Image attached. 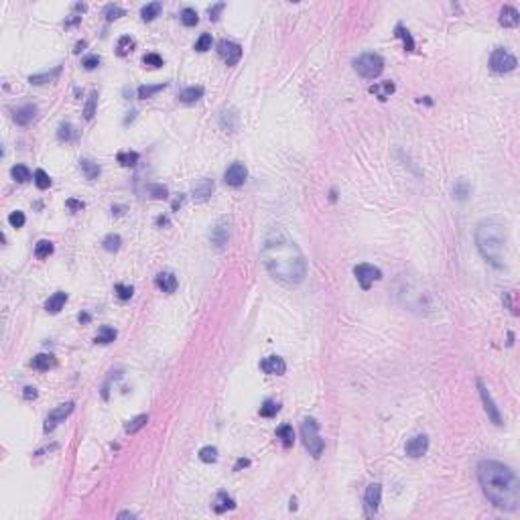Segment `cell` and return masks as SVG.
Wrapping results in <instances>:
<instances>
[{"label": "cell", "mask_w": 520, "mask_h": 520, "mask_svg": "<svg viewBox=\"0 0 520 520\" xmlns=\"http://www.w3.org/2000/svg\"><path fill=\"white\" fill-rule=\"evenodd\" d=\"M260 258L267 270L281 283L299 285L307 274V260L301 248L283 230H272L267 236Z\"/></svg>", "instance_id": "obj_1"}, {"label": "cell", "mask_w": 520, "mask_h": 520, "mask_svg": "<svg viewBox=\"0 0 520 520\" xmlns=\"http://www.w3.org/2000/svg\"><path fill=\"white\" fill-rule=\"evenodd\" d=\"M478 480L484 494L496 508L508 512L520 508V482L514 469L498 461H482L478 466Z\"/></svg>", "instance_id": "obj_2"}, {"label": "cell", "mask_w": 520, "mask_h": 520, "mask_svg": "<svg viewBox=\"0 0 520 520\" xmlns=\"http://www.w3.org/2000/svg\"><path fill=\"white\" fill-rule=\"evenodd\" d=\"M476 244L480 254L492 267L504 269L506 244H508V228L504 219L498 215L484 217L476 226Z\"/></svg>", "instance_id": "obj_3"}, {"label": "cell", "mask_w": 520, "mask_h": 520, "mask_svg": "<svg viewBox=\"0 0 520 520\" xmlns=\"http://www.w3.org/2000/svg\"><path fill=\"white\" fill-rule=\"evenodd\" d=\"M301 439H303V445L309 451V455L313 457H319L323 453V439L319 437V425L315 419H305L303 425H301Z\"/></svg>", "instance_id": "obj_4"}, {"label": "cell", "mask_w": 520, "mask_h": 520, "mask_svg": "<svg viewBox=\"0 0 520 520\" xmlns=\"http://www.w3.org/2000/svg\"><path fill=\"white\" fill-rule=\"evenodd\" d=\"M354 67L362 77L374 79V77H378L380 73H382L384 61H382V57H380L378 53H364L354 61Z\"/></svg>", "instance_id": "obj_5"}, {"label": "cell", "mask_w": 520, "mask_h": 520, "mask_svg": "<svg viewBox=\"0 0 520 520\" xmlns=\"http://www.w3.org/2000/svg\"><path fill=\"white\" fill-rule=\"evenodd\" d=\"M490 67L496 73H508V72H512V69H516V57L508 49L498 47V49H494V53L490 57Z\"/></svg>", "instance_id": "obj_6"}, {"label": "cell", "mask_w": 520, "mask_h": 520, "mask_svg": "<svg viewBox=\"0 0 520 520\" xmlns=\"http://www.w3.org/2000/svg\"><path fill=\"white\" fill-rule=\"evenodd\" d=\"M354 274H356L358 283L362 285V288H370L376 281L382 279V272H380V269H376L374 264H358L354 269Z\"/></svg>", "instance_id": "obj_7"}, {"label": "cell", "mask_w": 520, "mask_h": 520, "mask_svg": "<svg viewBox=\"0 0 520 520\" xmlns=\"http://www.w3.org/2000/svg\"><path fill=\"white\" fill-rule=\"evenodd\" d=\"M73 407H75L73 402H65V404H59L57 409H53V411L47 414V419H45V431L49 433V431H53L59 423H63V421L69 417V414L73 412Z\"/></svg>", "instance_id": "obj_8"}, {"label": "cell", "mask_w": 520, "mask_h": 520, "mask_svg": "<svg viewBox=\"0 0 520 520\" xmlns=\"http://www.w3.org/2000/svg\"><path fill=\"white\" fill-rule=\"evenodd\" d=\"M217 53L228 65H236L240 61V57H242V47L234 41H226L224 39V41H219V45H217Z\"/></svg>", "instance_id": "obj_9"}, {"label": "cell", "mask_w": 520, "mask_h": 520, "mask_svg": "<svg viewBox=\"0 0 520 520\" xmlns=\"http://www.w3.org/2000/svg\"><path fill=\"white\" fill-rule=\"evenodd\" d=\"M380 500H382V486H380V484H372V486H368L366 496H364L366 512L368 514H376L378 508H380Z\"/></svg>", "instance_id": "obj_10"}, {"label": "cell", "mask_w": 520, "mask_h": 520, "mask_svg": "<svg viewBox=\"0 0 520 520\" xmlns=\"http://www.w3.org/2000/svg\"><path fill=\"white\" fill-rule=\"evenodd\" d=\"M246 177H248V171L242 163H232L226 169V175H224L226 183L232 185V187H240V185H244Z\"/></svg>", "instance_id": "obj_11"}, {"label": "cell", "mask_w": 520, "mask_h": 520, "mask_svg": "<svg viewBox=\"0 0 520 520\" xmlns=\"http://www.w3.org/2000/svg\"><path fill=\"white\" fill-rule=\"evenodd\" d=\"M478 388H480V396H482V402H484V409H486V412H488V417L496 423V425H502V417H500V411H498V407H496L494 404V400H492V396H490V392H488V388L484 386V382L480 380L478 382Z\"/></svg>", "instance_id": "obj_12"}, {"label": "cell", "mask_w": 520, "mask_h": 520, "mask_svg": "<svg viewBox=\"0 0 520 520\" xmlns=\"http://www.w3.org/2000/svg\"><path fill=\"white\" fill-rule=\"evenodd\" d=\"M260 368H262V372H267L270 376H283L285 370H287V364L279 356H269L260 362Z\"/></svg>", "instance_id": "obj_13"}, {"label": "cell", "mask_w": 520, "mask_h": 520, "mask_svg": "<svg viewBox=\"0 0 520 520\" xmlns=\"http://www.w3.org/2000/svg\"><path fill=\"white\" fill-rule=\"evenodd\" d=\"M427 449H429V439H427V435H417L407 443V455L423 457L427 453Z\"/></svg>", "instance_id": "obj_14"}, {"label": "cell", "mask_w": 520, "mask_h": 520, "mask_svg": "<svg viewBox=\"0 0 520 520\" xmlns=\"http://www.w3.org/2000/svg\"><path fill=\"white\" fill-rule=\"evenodd\" d=\"M214 189H215V185L212 179H201L199 183H195V187H193V199L195 201H207L212 197Z\"/></svg>", "instance_id": "obj_15"}, {"label": "cell", "mask_w": 520, "mask_h": 520, "mask_svg": "<svg viewBox=\"0 0 520 520\" xmlns=\"http://www.w3.org/2000/svg\"><path fill=\"white\" fill-rule=\"evenodd\" d=\"M35 116H37V106H33V104H25V106H20L15 110V122L20 124V126H27L35 120Z\"/></svg>", "instance_id": "obj_16"}, {"label": "cell", "mask_w": 520, "mask_h": 520, "mask_svg": "<svg viewBox=\"0 0 520 520\" xmlns=\"http://www.w3.org/2000/svg\"><path fill=\"white\" fill-rule=\"evenodd\" d=\"M155 283L163 293H175V288H177V279L173 272H159Z\"/></svg>", "instance_id": "obj_17"}, {"label": "cell", "mask_w": 520, "mask_h": 520, "mask_svg": "<svg viewBox=\"0 0 520 520\" xmlns=\"http://www.w3.org/2000/svg\"><path fill=\"white\" fill-rule=\"evenodd\" d=\"M65 303H67V293L57 291L53 297L47 299V303H45V311H47V313H59V311L65 307Z\"/></svg>", "instance_id": "obj_18"}, {"label": "cell", "mask_w": 520, "mask_h": 520, "mask_svg": "<svg viewBox=\"0 0 520 520\" xmlns=\"http://www.w3.org/2000/svg\"><path fill=\"white\" fill-rule=\"evenodd\" d=\"M518 22H520V15H518V10L512 8V6H504L502 8V13H500V25L502 27H518Z\"/></svg>", "instance_id": "obj_19"}, {"label": "cell", "mask_w": 520, "mask_h": 520, "mask_svg": "<svg viewBox=\"0 0 520 520\" xmlns=\"http://www.w3.org/2000/svg\"><path fill=\"white\" fill-rule=\"evenodd\" d=\"M228 236H230V232H228L226 219H219L217 226L214 228V232H212V242H214V244H215L217 248H222V246L226 244V242H228Z\"/></svg>", "instance_id": "obj_20"}, {"label": "cell", "mask_w": 520, "mask_h": 520, "mask_svg": "<svg viewBox=\"0 0 520 520\" xmlns=\"http://www.w3.org/2000/svg\"><path fill=\"white\" fill-rule=\"evenodd\" d=\"M201 96H203V88L201 86H191V88H185L181 94H179V102L193 104V102H197Z\"/></svg>", "instance_id": "obj_21"}, {"label": "cell", "mask_w": 520, "mask_h": 520, "mask_svg": "<svg viewBox=\"0 0 520 520\" xmlns=\"http://www.w3.org/2000/svg\"><path fill=\"white\" fill-rule=\"evenodd\" d=\"M59 73H61V65H57V67L53 69V72H45V73L31 75V77H29V82H31V84H35V86L49 84V82H53V79H57V77H59Z\"/></svg>", "instance_id": "obj_22"}, {"label": "cell", "mask_w": 520, "mask_h": 520, "mask_svg": "<svg viewBox=\"0 0 520 520\" xmlns=\"http://www.w3.org/2000/svg\"><path fill=\"white\" fill-rule=\"evenodd\" d=\"M79 167H82L86 179H90V181L98 179V175H100V165L98 163H94V161H90V159H82L79 161Z\"/></svg>", "instance_id": "obj_23"}, {"label": "cell", "mask_w": 520, "mask_h": 520, "mask_svg": "<svg viewBox=\"0 0 520 520\" xmlns=\"http://www.w3.org/2000/svg\"><path fill=\"white\" fill-rule=\"evenodd\" d=\"M392 91H394V84H392V82H384V84H374V86H370V94L378 96L380 100L390 98Z\"/></svg>", "instance_id": "obj_24"}, {"label": "cell", "mask_w": 520, "mask_h": 520, "mask_svg": "<svg viewBox=\"0 0 520 520\" xmlns=\"http://www.w3.org/2000/svg\"><path fill=\"white\" fill-rule=\"evenodd\" d=\"M276 437L281 439V443L285 447H291L295 443V431H293L291 425H281L279 429H276Z\"/></svg>", "instance_id": "obj_25"}, {"label": "cell", "mask_w": 520, "mask_h": 520, "mask_svg": "<svg viewBox=\"0 0 520 520\" xmlns=\"http://www.w3.org/2000/svg\"><path fill=\"white\" fill-rule=\"evenodd\" d=\"M146 423H148V414H138V417H134V419H130L128 423H126L124 431L128 433V435H134V433L141 431Z\"/></svg>", "instance_id": "obj_26"}, {"label": "cell", "mask_w": 520, "mask_h": 520, "mask_svg": "<svg viewBox=\"0 0 520 520\" xmlns=\"http://www.w3.org/2000/svg\"><path fill=\"white\" fill-rule=\"evenodd\" d=\"M31 364H33L35 370H41V372H45V370H49L55 364V360H53V356H49V354H39V356L33 358Z\"/></svg>", "instance_id": "obj_27"}, {"label": "cell", "mask_w": 520, "mask_h": 520, "mask_svg": "<svg viewBox=\"0 0 520 520\" xmlns=\"http://www.w3.org/2000/svg\"><path fill=\"white\" fill-rule=\"evenodd\" d=\"M116 329L114 327H110V325H102L100 329H98V336H96V343H110V341H114L116 340Z\"/></svg>", "instance_id": "obj_28"}, {"label": "cell", "mask_w": 520, "mask_h": 520, "mask_svg": "<svg viewBox=\"0 0 520 520\" xmlns=\"http://www.w3.org/2000/svg\"><path fill=\"white\" fill-rule=\"evenodd\" d=\"M53 254V242L51 240H39L35 246V256L37 258H49Z\"/></svg>", "instance_id": "obj_29"}, {"label": "cell", "mask_w": 520, "mask_h": 520, "mask_svg": "<svg viewBox=\"0 0 520 520\" xmlns=\"http://www.w3.org/2000/svg\"><path fill=\"white\" fill-rule=\"evenodd\" d=\"M234 506H236V502H234L232 498H230L228 494L222 492V494H217V502L214 504V510H215V512H226V510H232Z\"/></svg>", "instance_id": "obj_30"}, {"label": "cell", "mask_w": 520, "mask_h": 520, "mask_svg": "<svg viewBox=\"0 0 520 520\" xmlns=\"http://www.w3.org/2000/svg\"><path fill=\"white\" fill-rule=\"evenodd\" d=\"M132 49H134V39L130 37V35H124V37L118 39V43H116V53H118L120 57L128 55Z\"/></svg>", "instance_id": "obj_31"}, {"label": "cell", "mask_w": 520, "mask_h": 520, "mask_svg": "<svg viewBox=\"0 0 520 520\" xmlns=\"http://www.w3.org/2000/svg\"><path fill=\"white\" fill-rule=\"evenodd\" d=\"M469 191H471V187H469V183L466 179H459L455 183V187H453V195H455V199H459V201H466Z\"/></svg>", "instance_id": "obj_32"}, {"label": "cell", "mask_w": 520, "mask_h": 520, "mask_svg": "<svg viewBox=\"0 0 520 520\" xmlns=\"http://www.w3.org/2000/svg\"><path fill=\"white\" fill-rule=\"evenodd\" d=\"M179 18H181V22H183L185 27H195L199 22V17H197V13H195L193 8H183Z\"/></svg>", "instance_id": "obj_33"}, {"label": "cell", "mask_w": 520, "mask_h": 520, "mask_svg": "<svg viewBox=\"0 0 520 520\" xmlns=\"http://www.w3.org/2000/svg\"><path fill=\"white\" fill-rule=\"evenodd\" d=\"M33 181H35V185H37L39 189H49V187H51V177H49L43 169H37V171H35Z\"/></svg>", "instance_id": "obj_34"}, {"label": "cell", "mask_w": 520, "mask_h": 520, "mask_svg": "<svg viewBox=\"0 0 520 520\" xmlns=\"http://www.w3.org/2000/svg\"><path fill=\"white\" fill-rule=\"evenodd\" d=\"M161 8H163V4H161V2H151V4L143 6V10H141L143 20H153V18L161 13Z\"/></svg>", "instance_id": "obj_35"}, {"label": "cell", "mask_w": 520, "mask_h": 520, "mask_svg": "<svg viewBox=\"0 0 520 520\" xmlns=\"http://www.w3.org/2000/svg\"><path fill=\"white\" fill-rule=\"evenodd\" d=\"M10 175H13L15 181H18V183H27L31 179V171L25 165H15L13 169H10Z\"/></svg>", "instance_id": "obj_36"}, {"label": "cell", "mask_w": 520, "mask_h": 520, "mask_svg": "<svg viewBox=\"0 0 520 520\" xmlns=\"http://www.w3.org/2000/svg\"><path fill=\"white\" fill-rule=\"evenodd\" d=\"M96 102H98V91H91L88 102H86V108H84V116L86 120H91L94 118V114H96Z\"/></svg>", "instance_id": "obj_37"}, {"label": "cell", "mask_w": 520, "mask_h": 520, "mask_svg": "<svg viewBox=\"0 0 520 520\" xmlns=\"http://www.w3.org/2000/svg\"><path fill=\"white\" fill-rule=\"evenodd\" d=\"M57 136H59V141L69 143V141H73V138L77 136V132H75V128L72 124H61L59 130H57Z\"/></svg>", "instance_id": "obj_38"}, {"label": "cell", "mask_w": 520, "mask_h": 520, "mask_svg": "<svg viewBox=\"0 0 520 520\" xmlns=\"http://www.w3.org/2000/svg\"><path fill=\"white\" fill-rule=\"evenodd\" d=\"M279 411H281V404H279V402H274V400H267V402H264L262 407H260V414H262V417H267V419L274 417V414L279 412Z\"/></svg>", "instance_id": "obj_39"}, {"label": "cell", "mask_w": 520, "mask_h": 520, "mask_svg": "<svg viewBox=\"0 0 520 520\" xmlns=\"http://www.w3.org/2000/svg\"><path fill=\"white\" fill-rule=\"evenodd\" d=\"M120 246H122V238L118 234H110V236L104 238V248L108 252H116V250H120Z\"/></svg>", "instance_id": "obj_40"}, {"label": "cell", "mask_w": 520, "mask_h": 520, "mask_svg": "<svg viewBox=\"0 0 520 520\" xmlns=\"http://www.w3.org/2000/svg\"><path fill=\"white\" fill-rule=\"evenodd\" d=\"M163 88H165V84H159V86H141V88H138V98H141V100L153 98L157 91H161Z\"/></svg>", "instance_id": "obj_41"}, {"label": "cell", "mask_w": 520, "mask_h": 520, "mask_svg": "<svg viewBox=\"0 0 520 520\" xmlns=\"http://www.w3.org/2000/svg\"><path fill=\"white\" fill-rule=\"evenodd\" d=\"M396 37H402V41H404V49H409V51L414 49V41H412V37H411V33H409L407 29H404L402 25L396 27Z\"/></svg>", "instance_id": "obj_42"}, {"label": "cell", "mask_w": 520, "mask_h": 520, "mask_svg": "<svg viewBox=\"0 0 520 520\" xmlns=\"http://www.w3.org/2000/svg\"><path fill=\"white\" fill-rule=\"evenodd\" d=\"M118 163L122 167H134L138 163V153H118Z\"/></svg>", "instance_id": "obj_43"}, {"label": "cell", "mask_w": 520, "mask_h": 520, "mask_svg": "<svg viewBox=\"0 0 520 520\" xmlns=\"http://www.w3.org/2000/svg\"><path fill=\"white\" fill-rule=\"evenodd\" d=\"M146 191L151 193L155 199H167L169 197V191H167L165 185H148Z\"/></svg>", "instance_id": "obj_44"}, {"label": "cell", "mask_w": 520, "mask_h": 520, "mask_svg": "<svg viewBox=\"0 0 520 520\" xmlns=\"http://www.w3.org/2000/svg\"><path fill=\"white\" fill-rule=\"evenodd\" d=\"M143 63H144L146 67H153V69H157V67H161V65H163V57H161V55H157V53H146V55L143 57Z\"/></svg>", "instance_id": "obj_45"}, {"label": "cell", "mask_w": 520, "mask_h": 520, "mask_svg": "<svg viewBox=\"0 0 520 520\" xmlns=\"http://www.w3.org/2000/svg\"><path fill=\"white\" fill-rule=\"evenodd\" d=\"M199 459L201 461H205V464H212V461H215L217 459V449L215 447H203L201 451H199Z\"/></svg>", "instance_id": "obj_46"}, {"label": "cell", "mask_w": 520, "mask_h": 520, "mask_svg": "<svg viewBox=\"0 0 520 520\" xmlns=\"http://www.w3.org/2000/svg\"><path fill=\"white\" fill-rule=\"evenodd\" d=\"M104 15H106L108 20H116V18L124 17V10L120 6H116V4H108L106 10H104Z\"/></svg>", "instance_id": "obj_47"}, {"label": "cell", "mask_w": 520, "mask_h": 520, "mask_svg": "<svg viewBox=\"0 0 520 520\" xmlns=\"http://www.w3.org/2000/svg\"><path fill=\"white\" fill-rule=\"evenodd\" d=\"M195 49H197V51H207V49H212V35H210V33H203L201 37L197 39V43H195Z\"/></svg>", "instance_id": "obj_48"}, {"label": "cell", "mask_w": 520, "mask_h": 520, "mask_svg": "<svg viewBox=\"0 0 520 520\" xmlns=\"http://www.w3.org/2000/svg\"><path fill=\"white\" fill-rule=\"evenodd\" d=\"M8 224L13 226V228H22L25 226V214L22 212H13L8 215Z\"/></svg>", "instance_id": "obj_49"}, {"label": "cell", "mask_w": 520, "mask_h": 520, "mask_svg": "<svg viewBox=\"0 0 520 520\" xmlns=\"http://www.w3.org/2000/svg\"><path fill=\"white\" fill-rule=\"evenodd\" d=\"M114 291H116L118 299H122V301H126V299H130V297H132L134 288H132V287H128V285H116V288H114Z\"/></svg>", "instance_id": "obj_50"}, {"label": "cell", "mask_w": 520, "mask_h": 520, "mask_svg": "<svg viewBox=\"0 0 520 520\" xmlns=\"http://www.w3.org/2000/svg\"><path fill=\"white\" fill-rule=\"evenodd\" d=\"M82 65H84V69L91 72V69H96L100 65V57L98 55H88V57H84V59H82Z\"/></svg>", "instance_id": "obj_51"}, {"label": "cell", "mask_w": 520, "mask_h": 520, "mask_svg": "<svg viewBox=\"0 0 520 520\" xmlns=\"http://www.w3.org/2000/svg\"><path fill=\"white\" fill-rule=\"evenodd\" d=\"M65 205H67L72 212H82V210H84V201H77V199H67Z\"/></svg>", "instance_id": "obj_52"}, {"label": "cell", "mask_w": 520, "mask_h": 520, "mask_svg": "<svg viewBox=\"0 0 520 520\" xmlns=\"http://www.w3.org/2000/svg\"><path fill=\"white\" fill-rule=\"evenodd\" d=\"M222 8H224V4H222V2H219V4H215L214 8H210V18H212V20H215V18H217V15H219V10H222Z\"/></svg>", "instance_id": "obj_53"}, {"label": "cell", "mask_w": 520, "mask_h": 520, "mask_svg": "<svg viewBox=\"0 0 520 520\" xmlns=\"http://www.w3.org/2000/svg\"><path fill=\"white\" fill-rule=\"evenodd\" d=\"M25 398H27V400H31V398H37V388L27 386V388H25Z\"/></svg>", "instance_id": "obj_54"}, {"label": "cell", "mask_w": 520, "mask_h": 520, "mask_svg": "<svg viewBox=\"0 0 520 520\" xmlns=\"http://www.w3.org/2000/svg\"><path fill=\"white\" fill-rule=\"evenodd\" d=\"M82 20V17H77V15H72V18H67L65 20V27H72V25H77V22Z\"/></svg>", "instance_id": "obj_55"}, {"label": "cell", "mask_w": 520, "mask_h": 520, "mask_svg": "<svg viewBox=\"0 0 520 520\" xmlns=\"http://www.w3.org/2000/svg\"><path fill=\"white\" fill-rule=\"evenodd\" d=\"M157 226H169V217L167 215H159L157 217Z\"/></svg>", "instance_id": "obj_56"}, {"label": "cell", "mask_w": 520, "mask_h": 520, "mask_svg": "<svg viewBox=\"0 0 520 520\" xmlns=\"http://www.w3.org/2000/svg\"><path fill=\"white\" fill-rule=\"evenodd\" d=\"M248 464H250V461H248V459H240V461H238V464H236V469H240V467H246Z\"/></svg>", "instance_id": "obj_57"}, {"label": "cell", "mask_w": 520, "mask_h": 520, "mask_svg": "<svg viewBox=\"0 0 520 520\" xmlns=\"http://www.w3.org/2000/svg\"><path fill=\"white\" fill-rule=\"evenodd\" d=\"M84 47H86V41H79V43L75 45V49H73V51H75V53H79V51H82Z\"/></svg>", "instance_id": "obj_58"}, {"label": "cell", "mask_w": 520, "mask_h": 520, "mask_svg": "<svg viewBox=\"0 0 520 520\" xmlns=\"http://www.w3.org/2000/svg\"><path fill=\"white\" fill-rule=\"evenodd\" d=\"M79 321H82V323H88V321H90V315H88V313H79Z\"/></svg>", "instance_id": "obj_59"}, {"label": "cell", "mask_w": 520, "mask_h": 520, "mask_svg": "<svg viewBox=\"0 0 520 520\" xmlns=\"http://www.w3.org/2000/svg\"><path fill=\"white\" fill-rule=\"evenodd\" d=\"M118 518H134V514L132 512H120Z\"/></svg>", "instance_id": "obj_60"}, {"label": "cell", "mask_w": 520, "mask_h": 520, "mask_svg": "<svg viewBox=\"0 0 520 520\" xmlns=\"http://www.w3.org/2000/svg\"><path fill=\"white\" fill-rule=\"evenodd\" d=\"M181 203H183V197L175 199V203H173V210H179V207H181Z\"/></svg>", "instance_id": "obj_61"}]
</instances>
